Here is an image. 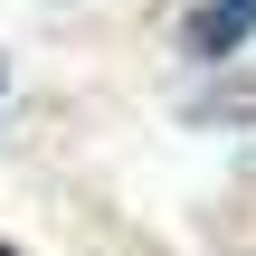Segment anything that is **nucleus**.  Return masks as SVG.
Masks as SVG:
<instances>
[{
	"mask_svg": "<svg viewBox=\"0 0 256 256\" xmlns=\"http://www.w3.org/2000/svg\"><path fill=\"white\" fill-rule=\"evenodd\" d=\"M247 28H256V0H209V10L190 19V48H200V57H228Z\"/></svg>",
	"mask_w": 256,
	"mask_h": 256,
	"instance_id": "obj_1",
	"label": "nucleus"
},
{
	"mask_svg": "<svg viewBox=\"0 0 256 256\" xmlns=\"http://www.w3.org/2000/svg\"><path fill=\"white\" fill-rule=\"evenodd\" d=\"M0 256H19V247H0Z\"/></svg>",
	"mask_w": 256,
	"mask_h": 256,
	"instance_id": "obj_2",
	"label": "nucleus"
}]
</instances>
